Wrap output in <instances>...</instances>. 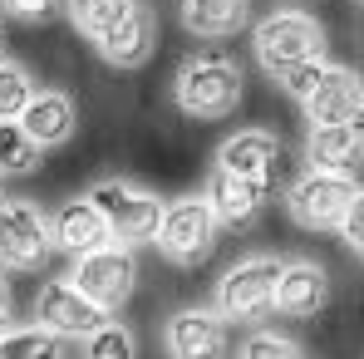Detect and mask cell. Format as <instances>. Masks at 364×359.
Here are the masks:
<instances>
[{"label":"cell","instance_id":"17","mask_svg":"<svg viewBox=\"0 0 364 359\" xmlns=\"http://www.w3.org/2000/svg\"><path fill=\"white\" fill-rule=\"evenodd\" d=\"M20 128L50 153V148H64L74 133H79V109L64 89H35L30 109L20 114Z\"/></svg>","mask_w":364,"mask_h":359},{"label":"cell","instance_id":"18","mask_svg":"<svg viewBox=\"0 0 364 359\" xmlns=\"http://www.w3.org/2000/svg\"><path fill=\"white\" fill-rule=\"evenodd\" d=\"M178 15L192 40H232L251 25V0H178Z\"/></svg>","mask_w":364,"mask_h":359},{"label":"cell","instance_id":"11","mask_svg":"<svg viewBox=\"0 0 364 359\" xmlns=\"http://www.w3.org/2000/svg\"><path fill=\"white\" fill-rule=\"evenodd\" d=\"M99 320H104V310L84 296L69 276H55V281H45L35 291V325H45L60 340H84Z\"/></svg>","mask_w":364,"mask_h":359},{"label":"cell","instance_id":"20","mask_svg":"<svg viewBox=\"0 0 364 359\" xmlns=\"http://www.w3.org/2000/svg\"><path fill=\"white\" fill-rule=\"evenodd\" d=\"M69 340H60V335H50L45 325H5L0 330V359H64L69 350H64Z\"/></svg>","mask_w":364,"mask_h":359},{"label":"cell","instance_id":"1","mask_svg":"<svg viewBox=\"0 0 364 359\" xmlns=\"http://www.w3.org/2000/svg\"><path fill=\"white\" fill-rule=\"evenodd\" d=\"M64 15L114 69H143L158 50V15L143 0H64Z\"/></svg>","mask_w":364,"mask_h":359},{"label":"cell","instance_id":"3","mask_svg":"<svg viewBox=\"0 0 364 359\" xmlns=\"http://www.w3.org/2000/svg\"><path fill=\"white\" fill-rule=\"evenodd\" d=\"M251 50H256V64L276 79V74H286L296 64L325 55V25L315 15H305V10H271L251 30Z\"/></svg>","mask_w":364,"mask_h":359},{"label":"cell","instance_id":"2","mask_svg":"<svg viewBox=\"0 0 364 359\" xmlns=\"http://www.w3.org/2000/svg\"><path fill=\"white\" fill-rule=\"evenodd\" d=\"M173 104L197 123L232 119L242 104V69L227 55H187L173 74Z\"/></svg>","mask_w":364,"mask_h":359},{"label":"cell","instance_id":"28","mask_svg":"<svg viewBox=\"0 0 364 359\" xmlns=\"http://www.w3.org/2000/svg\"><path fill=\"white\" fill-rule=\"evenodd\" d=\"M15 325V291H10V276L0 271V330Z\"/></svg>","mask_w":364,"mask_h":359},{"label":"cell","instance_id":"25","mask_svg":"<svg viewBox=\"0 0 364 359\" xmlns=\"http://www.w3.org/2000/svg\"><path fill=\"white\" fill-rule=\"evenodd\" d=\"M325 69H330V60L320 55V60H305V64H296V69H286V74H276V79H281V89H286L296 104H305V99L315 94V84L325 79Z\"/></svg>","mask_w":364,"mask_h":359},{"label":"cell","instance_id":"30","mask_svg":"<svg viewBox=\"0 0 364 359\" xmlns=\"http://www.w3.org/2000/svg\"><path fill=\"white\" fill-rule=\"evenodd\" d=\"M0 182H5V178H0ZM5 202H10V197H5V187H0V207H5Z\"/></svg>","mask_w":364,"mask_h":359},{"label":"cell","instance_id":"19","mask_svg":"<svg viewBox=\"0 0 364 359\" xmlns=\"http://www.w3.org/2000/svg\"><path fill=\"white\" fill-rule=\"evenodd\" d=\"M364 148L355 143L350 123H330V128H310L305 133V168L315 173H340V178H355Z\"/></svg>","mask_w":364,"mask_h":359},{"label":"cell","instance_id":"29","mask_svg":"<svg viewBox=\"0 0 364 359\" xmlns=\"http://www.w3.org/2000/svg\"><path fill=\"white\" fill-rule=\"evenodd\" d=\"M350 133H355V143L364 148V104L355 109V114H350Z\"/></svg>","mask_w":364,"mask_h":359},{"label":"cell","instance_id":"14","mask_svg":"<svg viewBox=\"0 0 364 359\" xmlns=\"http://www.w3.org/2000/svg\"><path fill=\"white\" fill-rule=\"evenodd\" d=\"M50 241H55V251H64L74 261V256H84V251H94V246H104V241H114V237H109L104 212L84 192V197H69V202H60L50 212Z\"/></svg>","mask_w":364,"mask_h":359},{"label":"cell","instance_id":"12","mask_svg":"<svg viewBox=\"0 0 364 359\" xmlns=\"http://www.w3.org/2000/svg\"><path fill=\"white\" fill-rule=\"evenodd\" d=\"M271 192H276L271 178H237V173H222V168H212L207 187H202V197H207V207L217 212L222 227H251L271 207Z\"/></svg>","mask_w":364,"mask_h":359},{"label":"cell","instance_id":"9","mask_svg":"<svg viewBox=\"0 0 364 359\" xmlns=\"http://www.w3.org/2000/svg\"><path fill=\"white\" fill-rule=\"evenodd\" d=\"M355 178H340V173H315V168H305L301 178L286 187V212H291V222L301 227V232H340V222H345V212H350V202H355Z\"/></svg>","mask_w":364,"mask_h":359},{"label":"cell","instance_id":"24","mask_svg":"<svg viewBox=\"0 0 364 359\" xmlns=\"http://www.w3.org/2000/svg\"><path fill=\"white\" fill-rule=\"evenodd\" d=\"M237 359H305L301 345L291 340V335H281V330H251L242 340V350Z\"/></svg>","mask_w":364,"mask_h":359},{"label":"cell","instance_id":"8","mask_svg":"<svg viewBox=\"0 0 364 359\" xmlns=\"http://www.w3.org/2000/svg\"><path fill=\"white\" fill-rule=\"evenodd\" d=\"M50 256H55L50 212L40 202L10 197L0 207V271L5 276H35V271H45Z\"/></svg>","mask_w":364,"mask_h":359},{"label":"cell","instance_id":"21","mask_svg":"<svg viewBox=\"0 0 364 359\" xmlns=\"http://www.w3.org/2000/svg\"><path fill=\"white\" fill-rule=\"evenodd\" d=\"M45 148L20 128V119H0V178H30L40 173Z\"/></svg>","mask_w":364,"mask_h":359},{"label":"cell","instance_id":"16","mask_svg":"<svg viewBox=\"0 0 364 359\" xmlns=\"http://www.w3.org/2000/svg\"><path fill=\"white\" fill-rule=\"evenodd\" d=\"M276 163H281V138L266 128H237L212 158V168L237 178H276Z\"/></svg>","mask_w":364,"mask_h":359},{"label":"cell","instance_id":"23","mask_svg":"<svg viewBox=\"0 0 364 359\" xmlns=\"http://www.w3.org/2000/svg\"><path fill=\"white\" fill-rule=\"evenodd\" d=\"M35 74L25 69V64L5 60L0 64V119H20L25 109H30V99H35Z\"/></svg>","mask_w":364,"mask_h":359},{"label":"cell","instance_id":"13","mask_svg":"<svg viewBox=\"0 0 364 359\" xmlns=\"http://www.w3.org/2000/svg\"><path fill=\"white\" fill-rule=\"evenodd\" d=\"M325 300H330V271H325L320 261L296 256V261H286V266H281L276 305H271V310H281L286 320H310V315H320V310H325Z\"/></svg>","mask_w":364,"mask_h":359},{"label":"cell","instance_id":"22","mask_svg":"<svg viewBox=\"0 0 364 359\" xmlns=\"http://www.w3.org/2000/svg\"><path fill=\"white\" fill-rule=\"evenodd\" d=\"M79 359H138V335L114 320V315H104L84 340H79Z\"/></svg>","mask_w":364,"mask_h":359},{"label":"cell","instance_id":"15","mask_svg":"<svg viewBox=\"0 0 364 359\" xmlns=\"http://www.w3.org/2000/svg\"><path fill=\"white\" fill-rule=\"evenodd\" d=\"M364 104V79L355 69H345V64H330L325 69V79L315 84V94L305 99V119L310 128H330V123H350V114Z\"/></svg>","mask_w":364,"mask_h":359},{"label":"cell","instance_id":"26","mask_svg":"<svg viewBox=\"0 0 364 359\" xmlns=\"http://www.w3.org/2000/svg\"><path fill=\"white\" fill-rule=\"evenodd\" d=\"M55 10H64V0H0V15L15 25H45Z\"/></svg>","mask_w":364,"mask_h":359},{"label":"cell","instance_id":"5","mask_svg":"<svg viewBox=\"0 0 364 359\" xmlns=\"http://www.w3.org/2000/svg\"><path fill=\"white\" fill-rule=\"evenodd\" d=\"M89 202L104 212L109 237L123 241V246H148L158 237V222H163V207H168L158 192H148L133 178H99L89 187Z\"/></svg>","mask_w":364,"mask_h":359},{"label":"cell","instance_id":"10","mask_svg":"<svg viewBox=\"0 0 364 359\" xmlns=\"http://www.w3.org/2000/svg\"><path fill=\"white\" fill-rule=\"evenodd\" d=\"M163 350H168V359H227L232 330H227V320L212 305H187V310L168 315Z\"/></svg>","mask_w":364,"mask_h":359},{"label":"cell","instance_id":"4","mask_svg":"<svg viewBox=\"0 0 364 359\" xmlns=\"http://www.w3.org/2000/svg\"><path fill=\"white\" fill-rule=\"evenodd\" d=\"M281 266H286V256H266V251H256V256H242V261H232L222 276H217V291H212V310L232 325V320H261L271 305H276V281H281Z\"/></svg>","mask_w":364,"mask_h":359},{"label":"cell","instance_id":"7","mask_svg":"<svg viewBox=\"0 0 364 359\" xmlns=\"http://www.w3.org/2000/svg\"><path fill=\"white\" fill-rule=\"evenodd\" d=\"M69 281L94 300L104 315H114V310H123V305L133 300V291H138V256H133V246H123V241H104V246L74 256Z\"/></svg>","mask_w":364,"mask_h":359},{"label":"cell","instance_id":"6","mask_svg":"<svg viewBox=\"0 0 364 359\" xmlns=\"http://www.w3.org/2000/svg\"><path fill=\"white\" fill-rule=\"evenodd\" d=\"M222 241V222L217 212L207 207V197H173L163 207V222H158V237L153 246L173 261V266H202Z\"/></svg>","mask_w":364,"mask_h":359},{"label":"cell","instance_id":"27","mask_svg":"<svg viewBox=\"0 0 364 359\" xmlns=\"http://www.w3.org/2000/svg\"><path fill=\"white\" fill-rule=\"evenodd\" d=\"M340 237H345V246L364 261V187L355 192V202H350V212H345V222H340Z\"/></svg>","mask_w":364,"mask_h":359},{"label":"cell","instance_id":"31","mask_svg":"<svg viewBox=\"0 0 364 359\" xmlns=\"http://www.w3.org/2000/svg\"><path fill=\"white\" fill-rule=\"evenodd\" d=\"M0 64H5V40H0Z\"/></svg>","mask_w":364,"mask_h":359}]
</instances>
